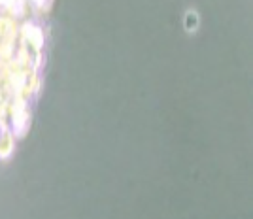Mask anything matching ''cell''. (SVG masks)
Here are the masks:
<instances>
[{
	"mask_svg": "<svg viewBox=\"0 0 253 219\" xmlns=\"http://www.w3.org/2000/svg\"><path fill=\"white\" fill-rule=\"evenodd\" d=\"M195 25L199 27V15H197L195 11H189V13H187V29L193 31V29H195Z\"/></svg>",
	"mask_w": 253,
	"mask_h": 219,
	"instance_id": "cell-1",
	"label": "cell"
}]
</instances>
